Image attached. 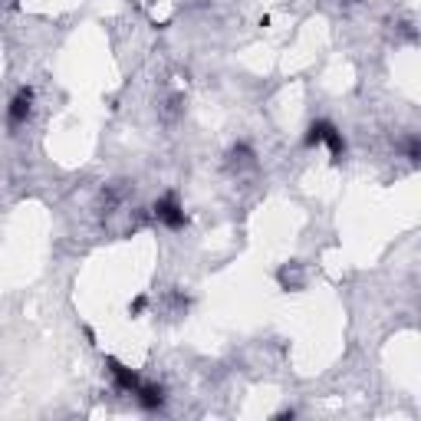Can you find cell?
<instances>
[{"mask_svg":"<svg viewBox=\"0 0 421 421\" xmlns=\"http://www.w3.org/2000/svg\"><path fill=\"white\" fill-rule=\"evenodd\" d=\"M306 145H329L333 158H342V151H346L342 135H339L336 125H329V122H313L310 132H306Z\"/></svg>","mask_w":421,"mask_h":421,"instance_id":"cell-1","label":"cell"},{"mask_svg":"<svg viewBox=\"0 0 421 421\" xmlns=\"http://www.w3.org/2000/svg\"><path fill=\"white\" fill-rule=\"evenodd\" d=\"M155 214H158L161 224H168V227H185V210H181V204H178V195H165V198L155 204Z\"/></svg>","mask_w":421,"mask_h":421,"instance_id":"cell-2","label":"cell"},{"mask_svg":"<svg viewBox=\"0 0 421 421\" xmlns=\"http://www.w3.org/2000/svg\"><path fill=\"white\" fill-rule=\"evenodd\" d=\"M30 106H33V92H30V89H20V92L13 96L10 109H7V119H10V125L26 122V115H30Z\"/></svg>","mask_w":421,"mask_h":421,"instance_id":"cell-3","label":"cell"},{"mask_svg":"<svg viewBox=\"0 0 421 421\" xmlns=\"http://www.w3.org/2000/svg\"><path fill=\"white\" fill-rule=\"evenodd\" d=\"M109 372H112V379L119 382V388L122 392H129V395H135V388L142 385V379H138L132 369H125V365H119L115 359H109Z\"/></svg>","mask_w":421,"mask_h":421,"instance_id":"cell-4","label":"cell"},{"mask_svg":"<svg viewBox=\"0 0 421 421\" xmlns=\"http://www.w3.org/2000/svg\"><path fill=\"white\" fill-rule=\"evenodd\" d=\"M135 398H138V405L142 408H161V402H165V392H161V385H138L135 388Z\"/></svg>","mask_w":421,"mask_h":421,"instance_id":"cell-5","label":"cell"},{"mask_svg":"<svg viewBox=\"0 0 421 421\" xmlns=\"http://www.w3.org/2000/svg\"><path fill=\"white\" fill-rule=\"evenodd\" d=\"M129 310H132V313H142V310H145V297H138L135 303H132V306H129Z\"/></svg>","mask_w":421,"mask_h":421,"instance_id":"cell-6","label":"cell"}]
</instances>
